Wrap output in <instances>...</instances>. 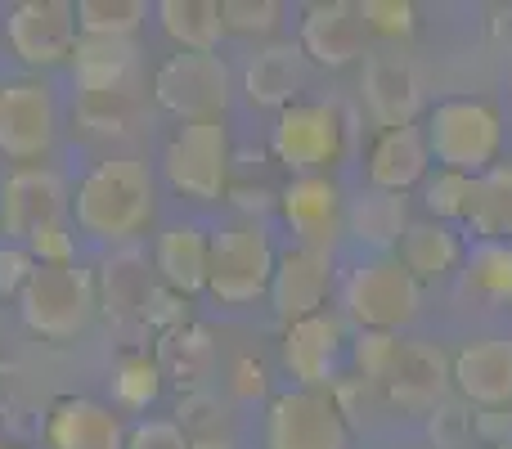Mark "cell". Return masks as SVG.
Masks as SVG:
<instances>
[{"instance_id": "obj_10", "label": "cell", "mask_w": 512, "mask_h": 449, "mask_svg": "<svg viewBox=\"0 0 512 449\" xmlns=\"http://www.w3.org/2000/svg\"><path fill=\"white\" fill-rule=\"evenodd\" d=\"M265 449H346V418L333 391H279L265 409Z\"/></svg>"}, {"instance_id": "obj_13", "label": "cell", "mask_w": 512, "mask_h": 449, "mask_svg": "<svg viewBox=\"0 0 512 449\" xmlns=\"http://www.w3.org/2000/svg\"><path fill=\"white\" fill-rule=\"evenodd\" d=\"M346 355V324L333 310H319L310 319H297L283 333V364L297 378V387L306 391H333L337 387V369Z\"/></svg>"}, {"instance_id": "obj_27", "label": "cell", "mask_w": 512, "mask_h": 449, "mask_svg": "<svg viewBox=\"0 0 512 449\" xmlns=\"http://www.w3.org/2000/svg\"><path fill=\"white\" fill-rule=\"evenodd\" d=\"M463 225L472 238H504L512 225V162H495L486 176H472Z\"/></svg>"}, {"instance_id": "obj_18", "label": "cell", "mask_w": 512, "mask_h": 449, "mask_svg": "<svg viewBox=\"0 0 512 449\" xmlns=\"http://www.w3.org/2000/svg\"><path fill=\"white\" fill-rule=\"evenodd\" d=\"M364 108L382 131H396V126H414L418 108H423V86H418V72L409 59L400 54H369L364 59Z\"/></svg>"}, {"instance_id": "obj_29", "label": "cell", "mask_w": 512, "mask_h": 449, "mask_svg": "<svg viewBox=\"0 0 512 449\" xmlns=\"http://www.w3.org/2000/svg\"><path fill=\"white\" fill-rule=\"evenodd\" d=\"M463 279H468V292L512 301V238H472L463 247Z\"/></svg>"}, {"instance_id": "obj_36", "label": "cell", "mask_w": 512, "mask_h": 449, "mask_svg": "<svg viewBox=\"0 0 512 449\" xmlns=\"http://www.w3.org/2000/svg\"><path fill=\"white\" fill-rule=\"evenodd\" d=\"M472 441V414L454 400L432 409V449H463Z\"/></svg>"}, {"instance_id": "obj_20", "label": "cell", "mask_w": 512, "mask_h": 449, "mask_svg": "<svg viewBox=\"0 0 512 449\" xmlns=\"http://www.w3.org/2000/svg\"><path fill=\"white\" fill-rule=\"evenodd\" d=\"M432 171V149H427L423 126H396L382 131L369 149V189L382 194H405V189L423 185Z\"/></svg>"}, {"instance_id": "obj_3", "label": "cell", "mask_w": 512, "mask_h": 449, "mask_svg": "<svg viewBox=\"0 0 512 449\" xmlns=\"http://www.w3.org/2000/svg\"><path fill=\"white\" fill-rule=\"evenodd\" d=\"M427 149L441 171H459V176H486L499 162L504 149V117L486 99H441L427 113Z\"/></svg>"}, {"instance_id": "obj_41", "label": "cell", "mask_w": 512, "mask_h": 449, "mask_svg": "<svg viewBox=\"0 0 512 449\" xmlns=\"http://www.w3.org/2000/svg\"><path fill=\"white\" fill-rule=\"evenodd\" d=\"M0 449H27V445H0Z\"/></svg>"}, {"instance_id": "obj_38", "label": "cell", "mask_w": 512, "mask_h": 449, "mask_svg": "<svg viewBox=\"0 0 512 449\" xmlns=\"http://www.w3.org/2000/svg\"><path fill=\"white\" fill-rule=\"evenodd\" d=\"M36 274V256L27 247H0V297H18Z\"/></svg>"}, {"instance_id": "obj_19", "label": "cell", "mask_w": 512, "mask_h": 449, "mask_svg": "<svg viewBox=\"0 0 512 449\" xmlns=\"http://www.w3.org/2000/svg\"><path fill=\"white\" fill-rule=\"evenodd\" d=\"M387 396L409 414H432L450 391V360L432 342H400V355L387 373Z\"/></svg>"}, {"instance_id": "obj_14", "label": "cell", "mask_w": 512, "mask_h": 449, "mask_svg": "<svg viewBox=\"0 0 512 449\" xmlns=\"http://www.w3.org/2000/svg\"><path fill=\"white\" fill-rule=\"evenodd\" d=\"M279 216L292 229L297 247H319L333 252V238L346 225V207H342V189L328 176H292L288 189L279 194Z\"/></svg>"}, {"instance_id": "obj_44", "label": "cell", "mask_w": 512, "mask_h": 449, "mask_svg": "<svg viewBox=\"0 0 512 449\" xmlns=\"http://www.w3.org/2000/svg\"><path fill=\"white\" fill-rule=\"evenodd\" d=\"M508 238H512V225H508Z\"/></svg>"}, {"instance_id": "obj_22", "label": "cell", "mask_w": 512, "mask_h": 449, "mask_svg": "<svg viewBox=\"0 0 512 449\" xmlns=\"http://www.w3.org/2000/svg\"><path fill=\"white\" fill-rule=\"evenodd\" d=\"M310 77V59L301 54V45L283 41V45H265L248 59V72H243V90H248L252 104L261 108H288L297 104V95L306 90Z\"/></svg>"}, {"instance_id": "obj_32", "label": "cell", "mask_w": 512, "mask_h": 449, "mask_svg": "<svg viewBox=\"0 0 512 449\" xmlns=\"http://www.w3.org/2000/svg\"><path fill=\"white\" fill-rule=\"evenodd\" d=\"M468 189L472 180L459 176V171H441L436 167V176L423 180V203L427 212H432V221H463V207H468Z\"/></svg>"}, {"instance_id": "obj_25", "label": "cell", "mask_w": 512, "mask_h": 449, "mask_svg": "<svg viewBox=\"0 0 512 449\" xmlns=\"http://www.w3.org/2000/svg\"><path fill=\"white\" fill-rule=\"evenodd\" d=\"M396 261L414 274L418 283H436L463 261V238L445 221H409L405 238L396 247Z\"/></svg>"}, {"instance_id": "obj_30", "label": "cell", "mask_w": 512, "mask_h": 449, "mask_svg": "<svg viewBox=\"0 0 512 449\" xmlns=\"http://www.w3.org/2000/svg\"><path fill=\"white\" fill-rule=\"evenodd\" d=\"M149 18L144 0H81L77 5V32L81 36H122L131 41Z\"/></svg>"}, {"instance_id": "obj_42", "label": "cell", "mask_w": 512, "mask_h": 449, "mask_svg": "<svg viewBox=\"0 0 512 449\" xmlns=\"http://www.w3.org/2000/svg\"><path fill=\"white\" fill-rule=\"evenodd\" d=\"M490 449H512V441H508V445H490Z\"/></svg>"}, {"instance_id": "obj_5", "label": "cell", "mask_w": 512, "mask_h": 449, "mask_svg": "<svg viewBox=\"0 0 512 449\" xmlns=\"http://www.w3.org/2000/svg\"><path fill=\"white\" fill-rule=\"evenodd\" d=\"M95 279L72 265H36L27 288L18 292V315L32 333L50 337V342H68V337L86 333L90 315H95Z\"/></svg>"}, {"instance_id": "obj_17", "label": "cell", "mask_w": 512, "mask_h": 449, "mask_svg": "<svg viewBox=\"0 0 512 449\" xmlns=\"http://www.w3.org/2000/svg\"><path fill=\"white\" fill-rule=\"evenodd\" d=\"M364 27L360 5H346V0H319V5L306 9L301 18V54L319 68H346L364 54Z\"/></svg>"}, {"instance_id": "obj_6", "label": "cell", "mask_w": 512, "mask_h": 449, "mask_svg": "<svg viewBox=\"0 0 512 449\" xmlns=\"http://www.w3.org/2000/svg\"><path fill=\"white\" fill-rule=\"evenodd\" d=\"M274 247L256 221L225 225L212 234V265H207V292L221 306H248L274 279Z\"/></svg>"}, {"instance_id": "obj_39", "label": "cell", "mask_w": 512, "mask_h": 449, "mask_svg": "<svg viewBox=\"0 0 512 449\" xmlns=\"http://www.w3.org/2000/svg\"><path fill=\"white\" fill-rule=\"evenodd\" d=\"M472 436L486 445H508L512 441V409H477V414H472Z\"/></svg>"}, {"instance_id": "obj_40", "label": "cell", "mask_w": 512, "mask_h": 449, "mask_svg": "<svg viewBox=\"0 0 512 449\" xmlns=\"http://www.w3.org/2000/svg\"><path fill=\"white\" fill-rule=\"evenodd\" d=\"M189 449H234V445L221 441V436H198V441H189Z\"/></svg>"}, {"instance_id": "obj_28", "label": "cell", "mask_w": 512, "mask_h": 449, "mask_svg": "<svg viewBox=\"0 0 512 449\" xmlns=\"http://www.w3.org/2000/svg\"><path fill=\"white\" fill-rule=\"evenodd\" d=\"M158 23H162V32L189 54H212L225 36L221 5H216V0H162Z\"/></svg>"}, {"instance_id": "obj_33", "label": "cell", "mask_w": 512, "mask_h": 449, "mask_svg": "<svg viewBox=\"0 0 512 449\" xmlns=\"http://www.w3.org/2000/svg\"><path fill=\"white\" fill-rule=\"evenodd\" d=\"M221 23L225 32H243V36H270L283 23V5L279 0H225L221 5Z\"/></svg>"}, {"instance_id": "obj_35", "label": "cell", "mask_w": 512, "mask_h": 449, "mask_svg": "<svg viewBox=\"0 0 512 449\" xmlns=\"http://www.w3.org/2000/svg\"><path fill=\"white\" fill-rule=\"evenodd\" d=\"M360 18L373 36H387V41H405L418 27V9L409 0H364Z\"/></svg>"}, {"instance_id": "obj_37", "label": "cell", "mask_w": 512, "mask_h": 449, "mask_svg": "<svg viewBox=\"0 0 512 449\" xmlns=\"http://www.w3.org/2000/svg\"><path fill=\"white\" fill-rule=\"evenodd\" d=\"M126 449H189V436L171 418H144L126 432Z\"/></svg>"}, {"instance_id": "obj_31", "label": "cell", "mask_w": 512, "mask_h": 449, "mask_svg": "<svg viewBox=\"0 0 512 449\" xmlns=\"http://www.w3.org/2000/svg\"><path fill=\"white\" fill-rule=\"evenodd\" d=\"M158 391H162V364H153L149 355H135L113 373V396L126 409H149L158 400Z\"/></svg>"}, {"instance_id": "obj_12", "label": "cell", "mask_w": 512, "mask_h": 449, "mask_svg": "<svg viewBox=\"0 0 512 449\" xmlns=\"http://www.w3.org/2000/svg\"><path fill=\"white\" fill-rule=\"evenodd\" d=\"M9 50L32 68H54L77 50V5L68 0H23L5 14Z\"/></svg>"}, {"instance_id": "obj_8", "label": "cell", "mask_w": 512, "mask_h": 449, "mask_svg": "<svg viewBox=\"0 0 512 449\" xmlns=\"http://www.w3.org/2000/svg\"><path fill=\"white\" fill-rule=\"evenodd\" d=\"M171 189L194 203H216L230 185V135L221 122H185L162 149Z\"/></svg>"}, {"instance_id": "obj_21", "label": "cell", "mask_w": 512, "mask_h": 449, "mask_svg": "<svg viewBox=\"0 0 512 449\" xmlns=\"http://www.w3.org/2000/svg\"><path fill=\"white\" fill-rule=\"evenodd\" d=\"M45 445L50 449H126L122 418L108 405L86 396L59 400L45 418Z\"/></svg>"}, {"instance_id": "obj_23", "label": "cell", "mask_w": 512, "mask_h": 449, "mask_svg": "<svg viewBox=\"0 0 512 449\" xmlns=\"http://www.w3.org/2000/svg\"><path fill=\"white\" fill-rule=\"evenodd\" d=\"M72 77L81 95H126L135 77V41L122 36H77Z\"/></svg>"}, {"instance_id": "obj_26", "label": "cell", "mask_w": 512, "mask_h": 449, "mask_svg": "<svg viewBox=\"0 0 512 449\" xmlns=\"http://www.w3.org/2000/svg\"><path fill=\"white\" fill-rule=\"evenodd\" d=\"M346 225L351 238L364 247H373L378 256H391V247H400L409 229L405 194H382V189H364L351 207H346Z\"/></svg>"}, {"instance_id": "obj_11", "label": "cell", "mask_w": 512, "mask_h": 449, "mask_svg": "<svg viewBox=\"0 0 512 449\" xmlns=\"http://www.w3.org/2000/svg\"><path fill=\"white\" fill-rule=\"evenodd\" d=\"M59 135V104L41 81H5L0 86V153L14 162H36Z\"/></svg>"}, {"instance_id": "obj_1", "label": "cell", "mask_w": 512, "mask_h": 449, "mask_svg": "<svg viewBox=\"0 0 512 449\" xmlns=\"http://www.w3.org/2000/svg\"><path fill=\"white\" fill-rule=\"evenodd\" d=\"M72 198L59 171L18 167L0 185V234L36 256V265H72L77 238H72Z\"/></svg>"}, {"instance_id": "obj_43", "label": "cell", "mask_w": 512, "mask_h": 449, "mask_svg": "<svg viewBox=\"0 0 512 449\" xmlns=\"http://www.w3.org/2000/svg\"><path fill=\"white\" fill-rule=\"evenodd\" d=\"M0 32H5V18H0Z\"/></svg>"}, {"instance_id": "obj_16", "label": "cell", "mask_w": 512, "mask_h": 449, "mask_svg": "<svg viewBox=\"0 0 512 449\" xmlns=\"http://www.w3.org/2000/svg\"><path fill=\"white\" fill-rule=\"evenodd\" d=\"M450 387L472 409H512V337H481L450 364Z\"/></svg>"}, {"instance_id": "obj_7", "label": "cell", "mask_w": 512, "mask_h": 449, "mask_svg": "<svg viewBox=\"0 0 512 449\" xmlns=\"http://www.w3.org/2000/svg\"><path fill=\"white\" fill-rule=\"evenodd\" d=\"M270 149L292 176H324L328 167H337L346 149V122L337 104H324V99L288 104L274 122Z\"/></svg>"}, {"instance_id": "obj_34", "label": "cell", "mask_w": 512, "mask_h": 449, "mask_svg": "<svg viewBox=\"0 0 512 449\" xmlns=\"http://www.w3.org/2000/svg\"><path fill=\"white\" fill-rule=\"evenodd\" d=\"M396 355H400L396 333H360L351 346V360H355V369H360V382H378V387L387 382Z\"/></svg>"}, {"instance_id": "obj_4", "label": "cell", "mask_w": 512, "mask_h": 449, "mask_svg": "<svg viewBox=\"0 0 512 449\" xmlns=\"http://www.w3.org/2000/svg\"><path fill=\"white\" fill-rule=\"evenodd\" d=\"M342 306L360 333H396L423 306V283L396 256H369L342 279Z\"/></svg>"}, {"instance_id": "obj_24", "label": "cell", "mask_w": 512, "mask_h": 449, "mask_svg": "<svg viewBox=\"0 0 512 449\" xmlns=\"http://www.w3.org/2000/svg\"><path fill=\"white\" fill-rule=\"evenodd\" d=\"M153 261L158 274L171 292L180 297H194L207 288V265H212V234H203L198 225H171L158 234L153 247Z\"/></svg>"}, {"instance_id": "obj_15", "label": "cell", "mask_w": 512, "mask_h": 449, "mask_svg": "<svg viewBox=\"0 0 512 449\" xmlns=\"http://www.w3.org/2000/svg\"><path fill=\"white\" fill-rule=\"evenodd\" d=\"M328 288H333V252L319 247H288L274 261V279H270V301L274 315L283 324H297L324 310Z\"/></svg>"}, {"instance_id": "obj_9", "label": "cell", "mask_w": 512, "mask_h": 449, "mask_svg": "<svg viewBox=\"0 0 512 449\" xmlns=\"http://www.w3.org/2000/svg\"><path fill=\"white\" fill-rule=\"evenodd\" d=\"M230 68L221 54H171L153 77V99L180 122H221L230 108Z\"/></svg>"}, {"instance_id": "obj_2", "label": "cell", "mask_w": 512, "mask_h": 449, "mask_svg": "<svg viewBox=\"0 0 512 449\" xmlns=\"http://www.w3.org/2000/svg\"><path fill=\"white\" fill-rule=\"evenodd\" d=\"M153 221V176L140 158H108L77 185L72 225L99 243H126Z\"/></svg>"}]
</instances>
